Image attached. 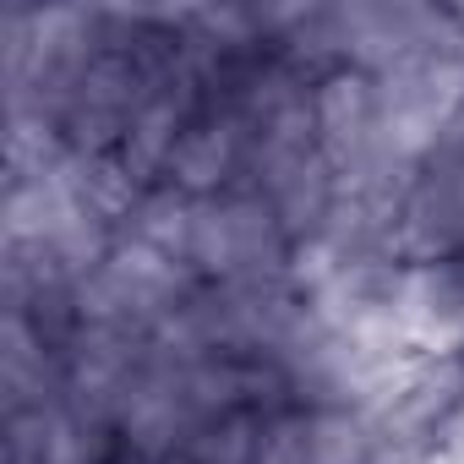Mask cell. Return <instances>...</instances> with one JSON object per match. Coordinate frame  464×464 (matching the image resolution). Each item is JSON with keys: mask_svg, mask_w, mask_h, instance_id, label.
<instances>
[{"mask_svg": "<svg viewBox=\"0 0 464 464\" xmlns=\"http://www.w3.org/2000/svg\"><path fill=\"white\" fill-rule=\"evenodd\" d=\"M257 148L252 121L236 104H208L197 115H186V126L169 142V180H180L186 191H218L229 175L246 164V153Z\"/></svg>", "mask_w": 464, "mask_h": 464, "instance_id": "6da1fadb", "label": "cell"}, {"mask_svg": "<svg viewBox=\"0 0 464 464\" xmlns=\"http://www.w3.org/2000/svg\"><path fill=\"white\" fill-rule=\"evenodd\" d=\"M99 464H148V459H142L137 448H110V453H104Z\"/></svg>", "mask_w": 464, "mask_h": 464, "instance_id": "7a4b0ae2", "label": "cell"}]
</instances>
